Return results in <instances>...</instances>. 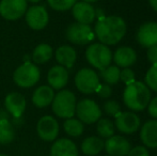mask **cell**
Returning <instances> with one entry per match:
<instances>
[{"label":"cell","instance_id":"obj_1","mask_svg":"<svg viewBox=\"0 0 157 156\" xmlns=\"http://www.w3.org/2000/svg\"><path fill=\"white\" fill-rule=\"evenodd\" d=\"M93 31L99 43L112 46L123 40L127 31V25L121 16L105 15L97 18Z\"/></svg>","mask_w":157,"mask_h":156},{"label":"cell","instance_id":"obj_2","mask_svg":"<svg viewBox=\"0 0 157 156\" xmlns=\"http://www.w3.org/2000/svg\"><path fill=\"white\" fill-rule=\"evenodd\" d=\"M123 103L132 112H140L147 109L151 101V90L142 81L135 80L126 85L123 91Z\"/></svg>","mask_w":157,"mask_h":156},{"label":"cell","instance_id":"obj_3","mask_svg":"<svg viewBox=\"0 0 157 156\" xmlns=\"http://www.w3.org/2000/svg\"><path fill=\"white\" fill-rule=\"evenodd\" d=\"M76 104V96L72 91L60 90L58 93L55 94L52 103V108L57 117L66 120V119L74 118Z\"/></svg>","mask_w":157,"mask_h":156},{"label":"cell","instance_id":"obj_4","mask_svg":"<svg viewBox=\"0 0 157 156\" xmlns=\"http://www.w3.org/2000/svg\"><path fill=\"white\" fill-rule=\"evenodd\" d=\"M86 59L92 67L101 71L111 64L112 51L105 44L92 43L86 50Z\"/></svg>","mask_w":157,"mask_h":156},{"label":"cell","instance_id":"obj_5","mask_svg":"<svg viewBox=\"0 0 157 156\" xmlns=\"http://www.w3.org/2000/svg\"><path fill=\"white\" fill-rule=\"evenodd\" d=\"M41 77L40 69L31 61H25L21 67H18L13 74V80L21 88H31Z\"/></svg>","mask_w":157,"mask_h":156},{"label":"cell","instance_id":"obj_6","mask_svg":"<svg viewBox=\"0 0 157 156\" xmlns=\"http://www.w3.org/2000/svg\"><path fill=\"white\" fill-rule=\"evenodd\" d=\"M74 81L77 90L86 95L95 93L101 83L98 74L90 67H83L79 70L75 75Z\"/></svg>","mask_w":157,"mask_h":156},{"label":"cell","instance_id":"obj_7","mask_svg":"<svg viewBox=\"0 0 157 156\" xmlns=\"http://www.w3.org/2000/svg\"><path fill=\"white\" fill-rule=\"evenodd\" d=\"M75 115L83 124H94L101 118V109L91 98H83L77 102Z\"/></svg>","mask_w":157,"mask_h":156},{"label":"cell","instance_id":"obj_8","mask_svg":"<svg viewBox=\"0 0 157 156\" xmlns=\"http://www.w3.org/2000/svg\"><path fill=\"white\" fill-rule=\"evenodd\" d=\"M65 36L67 41L76 45H87L91 43L95 38L94 31L90 25H83L79 23H73L66 28Z\"/></svg>","mask_w":157,"mask_h":156},{"label":"cell","instance_id":"obj_9","mask_svg":"<svg viewBox=\"0 0 157 156\" xmlns=\"http://www.w3.org/2000/svg\"><path fill=\"white\" fill-rule=\"evenodd\" d=\"M113 123L116 129L124 135L135 134L141 127L140 118L132 111H121L117 117H114Z\"/></svg>","mask_w":157,"mask_h":156},{"label":"cell","instance_id":"obj_10","mask_svg":"<svg viewBox=\"0 0 157 156\" xmlns=\"http://www.w3.org/2000/svg\"><path fill=\"white\" fill-rule=\"evenodd\" d=\"M27 2V0H1L0 15L6 21L19 19L26 14Z\"/></svg>","mask_w":157,"mask_h":156},{"label":"cell","instance_id":"obj_11","mask_svg":"<svg viewBox=\"0 0 157 156\" xmlns=\"http://www.w3.org/2000/svg\"><path fill=\"white\" fill-rule=\"evenodd\" d=\"M59 131H60V126H59L58 121L52 116H44L37 121V135L44 141H55L59 135Z\"/></svg>","mask_w":157,"mask_h":156},{"label":"cell","instance_id":"obj_12","mask_svg":"<svg viewBox=\"0 0 157 156\" xmlns=\"http://www.w3.org/2000/svg\"><path fill=\"white\" fill-rule=\"evenodd\" d=\"M26 21L33 30H42L49 21L48 12L44 6H33L26 11Z\"/></svg>","mask_w":157,"mask_h":156},{"label":"cell","instance_id":"obj_13","mask_svg":"<svg viewBox=\"0 0 157 156\" xmlns=\"http://www.w3.org/2000/svg\"><path fill=\"white\" fill-rule=\"evenodd\" d=\"M136 40L142 47L149 48L157 45V23L147 21L138 28Z\"/></svg>","mask_w":157,"mask_h":156},{"label":"cell","instance_id":"obj_14","mask_svg":"<svg viewBox=\"0 0 157 156\" xmlns=\"http://www.w3.org/2000/svg\"><path fill=\"white\" fill-rule=\"evenodd\" d=\"M132 149V144L125 137L113 135L106 139L104 150L110 156H126Z\"/></svg>","mask_w":157,"mask_h":156},{"label":"cell","instance_id":"obj_15","mask_svg":"<svg viewBox=\"0 0 157 156\" xmlns=\"http://www.w3.org/2000/svg\"><path fill=\"white\" fill-rule=\"evenodd\" d=\"M4 106H6V111L13 118L19 119L25 112L27 102L23 94L18 92H12L8 94L4 98Z\"/></svg>","mask_w":157,"mask_h":156},{"label":"cell","instance_id":"obj_16","mask_svg":"<svg viewBox=\"0 0 157 156\" xmlns=\"http://www.w3.org/2000/svg\"><path fill=\"white\" fill-rule=\"evenodd\" d=\"M72 14L75 18L76 23L83 24V25H90L95 21V8L91 3L79 1L73 6Z\"/></svg>","mask_w":157,"mask_h":156},{"label":"cell","instance_id":"obj_17","mask_svg":"<svg viewBox=\"0 0 157 156\" xmlns=\"http://www.w3.org/2000/svg\"><path fill=\"white\" fill-rule=\"evenodd\" d=\"M112 61L118 67H130L137 61V52L130 46H120L112 54Z\"/></svg>","mask_w":157,"mask_h":156},{"label":"cell","instance_id":"obj_18","mask_svg":"<svg viewBox=\"0 0 157 156\" xmlns=\"http://www.w3.org/2000/svg\"><path fill=\"white\" fill-rule=\"evenodd\" d=\"M139 137L147 149H157V120L152 119L143 123Z\"/></svg>","mask_w":157,"mask_h":156},{"label":"cell","instance_id":"obj_19","mask_svg":"<svg viewBox=\"0 0 157 156\" xmlns=\"http://www.w3.org/2000/svg\"><path fill=\"white\" fill-rule=\"evenodd\" d=\"M49 156H79V152L73 140L60 138L54 141L49 151Z\"/></svg>","mask_w":157,"mask_h":156},{"label":"cell","instance_id":"obj_20","mask_svg":"<svg viewBox=\"0 0 157 156\" xmlns=\"http://www.w3.org/2000/svg\"><path fill=\"white\" fill-rule=\"evenodd\" d=\"M68 71L61 65H55L48 71L47 81L54 90H62L68 82Z\"/></svg>","mask_w":157,"mask_h":156},{"label":"cell","instance_id":"obj_21","mask_svg":"<svg viewBox=\"0 0 157 156\" xmlns=\"http://www.w3.org/2000/svg\"><path fill=\"white\" fill-rule=\"evenodd\" d=\"M57 62L66 70L72 69L77 60V52L74 47L70 45H62L55 52Z\"/></svg>","mask_w":157,"mask_h":156},{"label":"cell","instance_id":"obj_22","mask_svg":"<svg viewBox=\"0 0 157 156\" xmlns=\"http://www.w3.org/2000/svg\"><path fill=\"white\" fill-rule=\"evenodd\" d=\"M55 97L54 89L49 86H40L35 89L32 95V103L37 108L49 106Z\"/></svg>","mask_w":157,"mask_h":156},{"label":"cell","instance_id":"obj_23","mask_svg":"<svg viewBox=\"0 0 157 156\" xmlns=\"http://www.w3.org/2000/svg\"><path fill=\"white\" fill-rule=\"evenodd\" d=\"M105 146V141L98 136H89L85 138L80 144L81 152L87 156L98 155Z\"/></svg>","mask_w":157,"mask_h":156},{"label":"cell","instance_id":"obj_24","mask_svg":"<svg viewBox=\"0 0 157 156\" xmlns=\"http://www.w3.org/2000/svg\"><path fill=\"white\" fill-rule=\"evenodd\" d=\"M54 50L48 44H40L34 48L32 52V62L34 64H44L52 59Z\"/></svg>","mask_w":157,"mask_h":156},{"label":"cell","instance_id":"obj_25","mask_svg":"<svg viewBox=\"0 0 157 156\" xmlns=\"http://www.w3.org/2000/svg\"><path fill=\"white\" fill-rule=\"evenodd\" d=\"M63 129L70 137L77 138L80 137L85 131V124L78 119L70 118L66 119L63 123Z\"/></svg>","mask_w":157,"mask_h":156},{"label":"cell","instance_id":"obj_26","mask_svg":"<svg viewBox=\"0 0 157 156\" xmlns=\"http://www.w3.org/2000/svg\"><path fill=\"white\" fill-rule=\"evenodd\" d=\"M96 133L101 139H108L116 133L114 123L108 118H101L96 122Z\"/></svg>","mask_w":157,"mask_h":156},{"label":"cell","instance_id":"obj_27","mask_svg":"<svg viewBox=\"0 0 157 156\" xmlns=\"http://www.w3.org/2000/svg\"><path fill=\"white\" fill-rule=\"evenodd\" d=\"M15 131L13 125L6 118L0 119V144H9L14 140Z\"/></svg>","mask_w":157,"mask_h":156},{"label":"cell","instance_id":"obj_28","mask_svg":"<svg viewBox=\"0 0 157 156\" xmlns=\"http://www.w3.org/2000/svg\"><path fill=\"white\" fill-rule=\"evenodd\" d=\"M120 67L117 65H111L107 67L106 69L99 71V77L103 79L104 83H107L109 86H113L120 81Z\"/></svg>","mask_w":157,"mask_h":156},{"label":"cell","instance_id":"obj_29","mask_svg":"<svg viewBox=\"0 0 157 156\" xmlns=\"http://www.w3.org/2000/svg\"><path fill=\"white\" fill-rule=\"evenodd\" d=\"M144 83L151 91L157 92V64L151 65L144 76Z\"/></svg>","mask_w":157,"mask_h":156},{"label":"cell","instance_id":"obj_30","mask_svg":"<svg viewBox=\"0 0 157 156\" xmlns=\"http://www.w3.org/2000/svg\"><path fill=\"white\" fill-rule=\"evenodd\" d=\"M49 6L55 11L63 12V11L71 10L77 0H47Z\"/></svg>","mask_w":157,"mask_h":156},{"label":"cell","instance_id":"obj_31","mask_svg":"<svg viewBox=\"0 0 157 156\" xmlns=\"http://www.w3.org/2000/svg\"><path fill=\"white\" fill-rule=\"evenodd\" d=\"M103 110L109 117H117L121 112V106L117 101L107 100L103 105Z\"/></svg>","mask_w":157,"mask_h":156},{"label":"cell","instance_id":"obj_32","mask_svg":"<svg viewBox=\"0 0 157 156\" xmlns=\"http://www.w3.org/2000/svg\"><path fill=\"white\" fill-rule=\"evenodd\" d=\"M136 74L132 71L130 67H125V69H122L120 72V80L123 81L125 85H128V83L132 82V81L136 80Z\"/></svg>","mask_w":157,"mask_h":156},{"label":"cell","instance_id":"obj_33","mask_svg":"<svg viewBox=\"0 0 157 156\" xmlns=\"http://www.w3.org/2000/svg\"><path fill=\"white\" fill-rule=\"evenodd\" d=\"M95 93L101 98L108 100V98L112 95V88H111V86L107 85V83H99L98 88H97Z\"/></svg>","mask_w":157,"mask_h":156},{"label":"cell","instance_id":"obj_34","mask_svg":"<svg viewBox=\"0 0 157 156\" xmlns=\"http://www.w3.org/2000/svg\"><path fill=\"white\" fill-rule=\"evenodd\" d=\"M126 156H150V152L144 146H137L130 149Z\"/></svg>","mask_w":157,"mask_h":156},{"label":"cell","instance_id":"obj_35","mask_svg":"<svg viewBox=\"0 0 157 156\" xmlns=\"http://www.w3.org/2000/svg\"><path fill=\"white\" fill-rule=\"evenodd\" d=\"M147 109V112H149L150 117L157 120V96L151 98Z\"/></svg>","mask_w":157,"mask_h":156},{"label":"cell","instance_id":"obj_36","mask_svg":"<svg viewBox=\"0 0 157 156\" xmlns=\"http://www.w3.org/2000/svg\"><path fill=\"white\" fill-rule=\"evenodd\" d=\"M147 58L149 62L153 64H157V45L151 46L147 50Z\"/></svg>","mask_w":157,"mask_h":156},{"label":"cell","instance_id":"obj_37","mask_svg":"<svg viewBox=\"0 0 157 156\" xmlns=\"http://www.w3.org/2000/svg\"><path fill=\"white\" fill-rule=\"evenodd\" d=\"M149 4L152 8V10L157 12V0H149Z\"/></svg>","mask_w":157,"mask_h":156},{"label":"cell","instance_id":"obj_38","mask_svg":"<svg viewBox=\"0 0 157 156\" xmlns=\"http://www.w3.org/2000/svg\"><path fill=\"white\" fill-rule=\"evenodd\" d=\"M81 1H83V2H88V3H93V2H96V1H98V0H81Z\"/></svg>","mask_w":157,"mask_h":156},{"label":"cell","instance_id":"obj_39","mask_svg":"<svg viewBox=\"0 0 157 156\" xmlns=\"http://www.w3.org/2000/svg\"><path fill=\"white\" fill-rule=\"evenodd\" d=\"M27 1H30V2H32V3H37V2H40L41 0H27Z\"/></svg>","mask_w":157,"mask_h":156},{"label":"cell","instance_id":"obj_40","mask_svg":"<svg viewBox=\"0 0 157 156\" xmlns=\"http://www.w3.org/2000/svg\"><path fill=\"white\" fill-rule=\"evenodd\" d=\"M0 156H8V155H6V154H0Z\"/></svg>","mask_w":157,"mask_h":156},{"label":"cell","instance_id":"obj_41","mask_svg":"<svg viewBox=\"0 0 157 156\" xmlns=\"http://www.w3.org/2000/svg\"><path fill=\"white\" fill-rule=\"evenodd\" d=\"M105 156H110V155H105Z\"/></svg>","mask_w":157,"mask_h":156}]
</instances>
